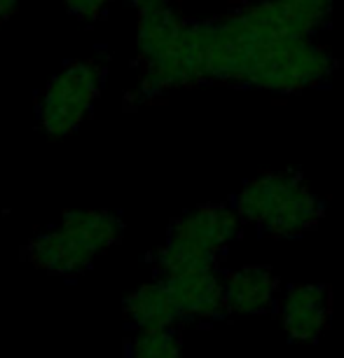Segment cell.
I'll return each instance as SVG.
<instances>
[{"mask_svg": "<svg viewBox=\"0 0 344 358\" xmlns=\"http://www.w3.org/2000/svg\"><path fill=\"white\" fill-rule=\"evenodd\" d=\"M206 83L269 94H300L323 85L335 57L305 36L276 0H246L237 10L199 22Z\"/></svg>", "mask_w": 344, "mask_h": 358, "instance_id": "obj_1", "label": "cell"}, {"mask_svg": "<svg viewBox=\"0 0 344 358\" xmlns=\"http://www.w3.org/2000/svg\"><path fill=\"white\" fill-rule=\"evenodd\" d=\"M136 47L143 64L138 101L206 83L199 24L185 22L169 3L138 12Z\"/></svg>", "mask_w": 344, "mask_h": 358, "instance_id": "obj_2", "label": "cell"}, {"mask_svg": "<svg viewBox=\"0 0 344 358\" xmlns=\"http://www.w3.org/2000/svg\"><path fill=\"white\" fill-rule=\"evenodd\" d=\"M239 218L272 239H293L309 232L323 218L319 199L305 176L291 169L251 178L234 199Z\"/></svg>", "mask_w": 344, "mask_h": 358, "instance_id": "obj_3", "label": "cell"}, {"mask_svg": "<svg viewBox=\"0 0 344 358\" xmlns=\"http://www.w3.org/2000/svg\"><path fill=\"white\" fill-rule=\"evenodd\" d=\"M237 208L227 204H204L171 225L164 246L155 253V267L159 276H178L215 269L218 258L241 234Z\"/></svg>", "mask_w": 344, "mask_h": 358, "instance_id": "obj_4", "label": "cell"}, {"mask_svg": "<svg viewBox=\"0 0 344 358\" xmlns=\"http://www.w3.org/2000/svg\"><path fill=\"white\" fill-rule=\"evenodd\" d=\"M122 236V220L108 211H73L40 232L26 248L36 267L52 274H80Z\"/></svg>", "mask_w": 344, "mask_h": 358, "instance_id": "obj_5", "label": "cell"}, {"mask_svg": "<svg viewBox=\"0 0 344 358\" xmlns=\"http://www.w3.org/2000/svg\"><path fill=\"white\" fill-rule=\"evenodd\" d=\"M103 85V71L94 62H73L59 71L40 99V127L47 136L64 138L83 124Z\"/></svg>", "mask_w": 344, "mask_h": 358, "instance_id": "obj_6", "label": "cell"}, {"mask_svg": "<svg viewBox=\"0 0 344 358\" xmlns=\"http://www.w3.org/2000/svg\"><path fill=\"white\" fill-rule=\"evenodd\" d=\"M276 309L291 340L316 342L333 319V293L323 283H293L281 293Z\"/></svg>", "mask_w": 344, "mask_h": 358, "instance_id": "obj_7", "label": "cell"}, {"mask_svg": "<svg viewBox=\"0 0 344 358\" xmlns=\"http://www.w3.org/2000/svg\"><path fill=\"white\" fill-rule=\"evenodd\" d=\"M159 281L166 286L180 319L215 321L229 314L225 281L215 269H201V272L178 276H159Z\"/></svg>", "mask_w": 344, "mask_h": 358, "instance_id": "obj_8", "label": "cell"}, {"mask_svg": "<svg viewBox=\"0 0 344 358\" xmlns=\"http://www.w3.org/2000/svg\"><path fill=\"white\" fill-rule=\"evenodd\" d=\"M225 297L232 314L260 316L276 309L281 297L279 276L267 265H244L222 276Z\"/></svg>", "mask_w": 344, "mask_h": 358, "instance_id": "obj_9", "label": "cell"}, {"mask_svg": "<svg viewBox=\"0 0 344 358\" xmlns=\"http://www.w3.org/2000/svg\"><path fill=\"white\" fill-rule=\"evenodd\" d=\"M124 316L131 326L138 330L150 328H173V323L180 321L178 309L173 305L166 286L157 281L143 283L124 300Z\"/></svg>", "mask_w": 344, "mask_h": 358, "instance_id": "obj_10", "label": "cell"}, {"mask_svg": "<svg viewBox=\"0 0 344 358\" xmlns=\"http://www.w3.org/2000/svg\"><path fill=\"white\" fill-rule=\"evenodd\" d=\"M129 358H183V344L173 328L138 330L129 342Z\"/></svg>", "mask_w": 344, "mask_h": 358, "instance_id": "obj_11", "label": "cell"}, {"mask_svg": "<svg viewBox=\"0 0 344 358\" xmlns=\"http://www.w3.org/2000/svg\"><path fill=\"white\" fill-rule=\"evenodd\" d=\"M276 3L286 10V15L305 36H316L333 15V0H276Z\"/></svg>", "mask_w": 344, "mask_h": 358, "instance_id": "obj_12", "label": "cell"}, {"mask_svg": "<svg viewBox=\"0 0 344 358\" xmlns=\"http://www.w3.org/2000/svg\"><path fill=\"white\" fill-rule=\"evenodd\" d=\"M108 3H110V0H64V5L69 8L71 15H76L78 19H85V22H94L96 17L103 15Z\"/></svg>", "mask_w": 344, "mask_h": 358, "instance_id": "obj_13", "label": "cell"}, {"mask_svg": "<svg viewBox=\"0 0 344 358\" xmlns=\"http://www.w3.org/2000/svg\"><path fill=\"white\" fill-rule=\"evenodd\" d=\"M17 3L19 0H0V22L10 19L17 12Z\"/></svg>", "mask_w": 344, "mask_h": 358, "instance_id": "obj_14", "label": "cell"}, {"mask_svg": "<svg viewBox=\"0 0 344 358\" xmlns=\"http://www.w3.org/2000/svg\"><path fill=\"white\" fill-rule=\"evenodd\" d=\"M131 8H136L138 12L143 10H150V8H157V5H166V0H127Z\"/></svg>", "mask_w": 344, "mask_h": 358, "instance_id": "obj_15", "label": "cell"}]
</instances>
